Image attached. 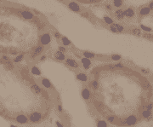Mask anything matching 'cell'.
Segmentation results:
<instances>
[{"label": "cell", "mask_w": 153, "mask_h": 127, "mask_svg": "<svg viewBox=\"0 0 153 127\" xmlns=\"http://www.w3.org/2000/svg\"><path fill=\"white\" fill-rule=\"evenodd\" d=\"M42 119H43V114L41 112H39V111H32V112L30 113L28 115L29 122L32 124L41 122Z\"/></svg>", "instance_id": "6da1fadb"}, {"label": "cell", "mask_w": 153, "mask_h": 127, "mask_svg": "<svg viewBox=\"0 0 153 127\" xmlns=\"http://www.w3.org/2000/svg\"><path fill=\"white\" fill-rule=\"evenodd\" d=\"M44 51V47L42 45H38V46H35L34 48H33L32 50L30 52V58L31 59H35L38 56V55H40L43 54V52Z\"/></svg>", "instance_id": "7a4b0ae2"}, {"label": "cell", "mask_w": 153, "mask_h": 127, "mask_svg": "<svg viewBox=\"0 0 153 127\" xmlns=\"http://www.w3.org/2000/svg\"><path fill=\"white\" fill-rule=\"evenodd\" d=\"M51 35L50 34V33H43L42 35H40V37H39V44H40V45L42 46H47L50 44L51 42Z\"/></svg>", "instance_id": "3957f363"}, {"label": "cell", "mask_w": 153, "mask_h": 127, "mask_svg": "<svg viewBox=\"0 0 153 127\" xmlns=\"http://www.w3.org/2000/svg\"><path fill=\"white\" fill-rule=\"evenodd\" d=\"M125 126H134L138 122V118L134 115V114H131L128 115L124 119Z\"/></svg>", "instance_id": "277c9868"}, {"label": "cell", "mask_w": 153, "mask_h": 127, "mask_svg": "<svg viewBox=\"0 0 153 127\" xmlns=\"http://www.w3.org/2000/svg\"><path fill=\"white\" fill-rule=\"evenodd\" d=\"M109 29L114 33H122L125 31L124 27L118 23H112V25H110Z\"/></svg>", "instance_id": "5b68a950"}, {"label": "cell", "mask_w": 153, "mask_h": 127, "mask_svg": "<svg viewBox=\"0 0 153 127\" xmlns=\"http://www.w3.org/2000/svg\"><path fill=\"white\" fill-rule=\"evenodd\" d=\"M65 63L68 67H72V68H74V69H79L80 68V64L72 58H70V57L66 58L65 60Z\"/></svg>", "instance_id": "8992f818"}, {"label": "cell", "mask_w": 153, "mask_h": 127, "mask_svg": "<svg viewBox=\"0 0 153 127\" xmlns=\"http://www.w3.org/2000/svg\"><path fill=\"white\" fill-rule=\"evenodd\" d=\"M53 57H54V60H56L58 61H64L66 59V56L65 53H63V52L58 50V49L54 52Z\"/></svg>", "instance_id": "52a82bcc"}, {"label": "cell", "mask_w": 153, "mask_h": 127, "mask_svg": "<svg viewBox=\"0 0 153 127\" xmlns=\"http://www.w3.org/2000/svg\"><path fill=\"white\" fill-rule=\"evenodd\" d=\"M20 15L22 16L24 19L26 20H32L34 18V15H33L32 12L29 10H21L19 11Z\"/></svg>", "instance_id": "ba28073f"}, {"label": "cell", "mask_w": 153, "mask_h": 127, "mask_svg": "<svg viewBox=\"0 0 153 127\" xmlns=\"http://www.w3.org/2000/svg\"><path fill=\"white\" fill-rule=\"evenodd\" d=\"M141 116L143 119H146V121H151L153 119V112H150V111L146 109H143L141 111Z\"/></svg>", "instance_id": "9c48e42d"}, {"label": "cell", "mask_w": 153, "mask_h": 127, "mask_svg": "<svg viewBox=\"0 0 153 127\" xmlns=\"http://www.w3.org/2000/svg\"><path fill=\"white\" fill-rule=\"evenodd\" d=\"M114 16L115 19L117 21H122L125 18V14H124V10L122 9H118L114 12Z\"/></svg>", "instance_id": "30bf717a"}, {"label": "cell", "mask_w": 153, "mask_h": 127, "mask_svg": "<svg viewBox=\"0 0 153 127\" xmlns=\"http://www.w3.org/2000/svg\"><path fill=\"white\" fill-rule=\"evenodd\" d=\"M31 90L36 95H41L42 94V89L37 83H31Z\"/></svg>", "instance_id": "8fae6325"}, {"label": "cell", "mask_w": 153, "mask_h": 127, "mask_svg": "<svg viewBox=\"0 0 153 127\" xmlns=\"http://www.w3.org/2000/svg\"><path fill=\"white\" fill-rule=\"evenodd\" d=\"M82 97L85 101H89L91 98V92L88 87H84L82 90Z\"/></svg>", "instance_id": "7c38bea8"}, {"label": "cell", "mask_w": 153, "mask_h": 127, "mask_svg": "<svg viewBox=\"0 0 153 127\" xmlns=\"http://www.w3.org/2000/svg\"><path fill=\"white\" fill-rule=\"evenodd\" d=\"M76 79L78 80V81L82 82V83H86V82H88V75L86 73H84L82 72H79V73H76Z\"/></svg>", "instance_id": "4fadbf2b"}, {"label": "cell", "mask_w": 153, "mask_h": 127, "mask_svg": "<svg viewBox=\"0 0 153 127\" xmlns=\"http://www.w3.org/2000/svg\"><path fill=\"white\" fill-rule=\"evenodd\" d=\"M81 63H82V67H84V68L85 70L89 69L91 67V65H92V62H91V61L89 60V59L85 58V57L81 58Z\"/></svg>", "instance_id": "5bb4252c"}, {"label": "cell", "mask_w": 153, "mask_h": 127, "mask_svg": "<svg viewBox=\"0 0 153 127\" xmlns=\"http://www.w3.org/2000/svg\"><path fill=\"white\" fill-rule=\"evenodd\" d=\"M124 14H125V17L128 18V19H131V18H133L135 15V11H134L133 8L128 7L126 10H124Z\"/></svg>", "instance_id": "9a60e30c"}, {"label": "cell", "mask_w": 153, "mask_h": 127, "mask_svg": "<svg viewBox=\"0 0 153 127\" xmlns=\"http://www.w3.org/2000/svg\"><path fill=\"white\" fill-rule=\"evenodd\" d=\"M41 84L45 89H53V85L50 81V79L46 78H42L41 79Z\"/></svg>", "instance_id": "2e32d148"}, {"label": "cell", "mask_w": 153, "mask_h": 127, "mask_svg": "<svg viewBox=\"0 0 153 127\" xmlns=\"http://www.w3.org/2000/svg\"><path fill=\"white\" fill-rule=\"evenodd\" d=\"M151 13V10L148 6H144L139 10V15L140 16H145Z\"/></svg>", "instance_id": "e0dca14e"}, {"label": "cell", "mask_w": 153, "mask_h": 127, "mask_svg": "<svg viewBox=\"0 0 153 127\" xmlns=\"http://www.w3.org/2000/svg\"><path fill=\"white\" fill-rule=\"evenodd\" d=\"M68 6H69V8L74 12H80V10H81L80 7H79V5L76 4V3L71 2V3H69Z\"/></svg>", "instance_id": "ac0fdd59"}, {"label": "cell", "mask_w": 153, "mask_h": 127, "mask_svg": "<svg viewBox=\"0 0 153 127\" xmlns=\"http://www.w3.org/2000/svg\"><path fill=\"white\" fill-rule=\"evenodd\" d=\"M89 87L93 90V91H97L100 88V84L97 80H92V81L89 83Z\"/></svg>", "instance_id": "d6986e66"}, {"label": "cell", "mask_w": 153, "mask_h": 127, "mask_svg": "<svg viewBox=\"0 0 153 127\" xmlns=\"http://www.w3.org/2000/svg\"><path fill=\"white\" fill-rule=\"evenodd\" d=\"M24 58H25V54H24V53L20 54V55H18L17 56H15V57L13 59V62L15 63V64L20 63V62H21V61H23Z\"/></svg>", "instance_id": "ffe728a7"}, {"label": "cell", "mask_w": 153, "mask_h": 127, "mask_svg": "<svg viewBox=\"0 0 153 127\" xmlns=\"http://www.w3.org/2000/svg\"><path fill=\"white\" fill-rule=\"evenodd\" d=\"M31 73H32V74H33V75H36V76L41 75V71L37 66L32 67V68H31Z\"/></svg>", "instance_id": "44dd1931"}, {"label": "cell", "mask_w": 153, "mask_h": 127, "mask_svg": "<svg viewBox=\"0 0 153 127\" xmlns=\"http://www.w3.org/2000/svg\"><path fill=\"white\" fill-rule=\"evenodd\" d=\"M130 32H131V33H132V34L135 35V36H138V37L142 36V31H141V29L138 28V27H134V28L131 29Z\"/></svg>", "instance_id": "7402d4cb"}, {"label": "cell", "mask_w": 153, "mask_h": 127, "mask_svg": "<svg viewBox=\"0 0 153 127\" xmlns=\"http://www.w3.org/2000/svg\"><path fill=\"white\" fill-rule=\"evenodd\" d=\"M60 40H61V43H62V45H63V46H65V47H67V46H70L71 45V41L66 38V37H61V39H60Z\"/></svg>", "instance_id": "603a6c76"}, {"label": "cell", "mask_w": 153, "mask_h": 127, "mask_svg": "<svg viewBox=\"0 0 153 127\" xmlns=\"http://www.w3.org/2000/svg\"><path fill=\"white\" fill-rule=\"evenodd\" d=\"M96 125H97V127H108V125H107L106 121L104 119H97Z\"/></svg>", "instance_id": "cb8c5ba5"}, {"label": "cell", "mask_w": 153, "mask_h": 127, "mask_svg": "<svg viewBox=\"0 0 153 127\" xmlns=\"http://www.w3.org/2000/svg\"><path fill=\"white\" fill-rule=\"evenodd\" d=\"M82 55H84V57L88 58V59H92V58L96 57V55L95 54H93V53H91V52H88V51L82 52Z\"/></svg>", "instance_id": "d4e9b609"}, {"label": "cell", "mask_w": 153, "mask_h": 127, "mask_svg": "<svg viewBox=\"0 0 153 127\" xmlns=\"http://www.w3.org/2000/svg\"><path fill=\"white\" fill-rule=\"evenodd\" d=\"M143 109H146V110L150 111V112H153V103L152 101H150V103H148L147 104H145V106L143 107Z\"/></svg>", "instance_id": "484cf974"}, {"label": "cell", "mask_w": 153, "mask_h": 127, "mask_svg": "<svg viewBox=\"0 0 153 127\" xmlns=\"http://www.w3.org/2000/svg\"><path fill=\"white\" fill-rule=\"evenodd\" d=\"M113 6L116 8H120L122 6V4H123V0H113L112 2Z\"/></svg>", "instance_id": "4316f807"}, {"label": "cell", "mask_w": 153, "mask_h": 127, "mask_svg": "<svg viewBox=\"0 0 153 127\" xmlns=\"http://www.w3.org/2000/svg\"><path fill=\"white\" fill-rule=\"evenodd\" d=\"M142 37L144 39H149V40L153 41V34L151 33H144L142 34Z\"/></svg>", "instance_id": "83f0119b"}, {"label": "cell", "mask_w": 153, "mask_h": 127, "mask_svg": "<svg viewBox=\"0 0 153 127\" xmlns=\"http://www.w3.org/2000/svg\"><path fill=\"white\" fill-rule=\"evenodd\" d=\"M140 29H141V31H145V32H146V33L152 32V29L151 28V27H145V26H144V25H140Z\"/></svg>", "instance_id": "f1b7e54d"}, {"label": "cell", "mask_w": 153, "mask_h": 127, "mask_svg": "<svg viewBox=\"0 0 153 127\" xmlns=\"http://www.w3.org/2000/svg\"><path fill=\"white\" fill-rule=\"evenodd\" d=\"M111 59L112 61H120L121 59H122V56L120 55H111Z\"/></svg>", "instance_id": "f546056e"}, {"label": "cell", "mask_w": 153, "mask_h": 127, "mask_svg": "<svg viewBox=\"0 0 153 127\" xmlns=\"http://www.w3.org/2000/svg\"><path fill=\"white\" fill-rule=\"evenodd\" d=\"M140 73L144 75H150L151 74V71L148 68H140Z\"/></svg>", "instance_id": "4dcf8cb0"}, {"label": "cell", "mask_w": 153, "mask_h": 127, "mask_svg": "<svg viewBox=\"0 0 153 127\" xmlns=\"http://www.w3.org/2000/svg\"><path fill=\"white\" fill-rule=\"evenodd\" d=\"M106 119L108 120V122H110V123H114L116 121V118L114 116H112V115L107 116Z\"/></svg>", "instance_id": "1f68e13d"}, {"label": "cell", "mask_w": 153, "mask_h": 127, "mask_svg": "<svg viewBox=\"0 0 153 127\" xmlns=\"http://www.w3.org/2000/svg\"><path fill=\"white\" fill-rule=\"evenodd\" d=\"M114 66H115L116 70H117V69H122V68H123V67H124V65L122 63H121V62L116 63V64H114Z\"/></svg>", "instance_id": "d6a6232c"}, {"label": "cell", "mask_w": 153, "mask_h": 127, "mask_svg": "<svg viewBox=\"0 0 153 127\" xmlns=\"http://www.w3.org/2000/svg\"><path fill=\"white\" fill-rule=\"evenodd\" d=\"M104 20H105L106 23L108 24V25H112V24L113 23V21H112L110 17H108V16H106L105 18H104Z\"/></svg>", "instance_id": "836d02e7"}, {"label": "cell", "mask_w": 153, "mask_h": 127, "mask_svg": "<svg viewBox=\"0 0 153 127\" xmlns=\"http://www.w3.org/2000/svg\"><path fill=\"white\" fill-rule=\"evenodd\" d=\"M54 37L56 39H61V35L60 34V33L59 32H56V31H54Z\"/></svg>", "instance_id": "e575fe53"}, {"label": "cell", "mask_w": 153, "mask_h": 127, "mask_svg": "<svg viewBox=\"0 0 153 127\" xmlns=\"http://www.w3.org/2000/svg\"><path fill=\"white\" fill-rule=\"evenodd\" d=\"M143 85H144V88H145V90H149V89H151V85H150V83H148L147 81L144 82Z\"/></svg>", "instance_id": "d590c367"}, {"label": "cell", "mask_w": 153, "mask_h": 127, "mask_svg": "<svg viewBox=\"0 0 153 127\" xmlns=\"http://www.w3.org/2000/svg\"><path fill=\"white\" fill-rule=\"evenodd\" d=\"M58 50H60L61 52H63V53H66V49L65 46H62V45H60L59 47H58Z\"/></svg>", "instance_id": "8d00e7d4"}, {"label": "cell", "mask_w": 153, "mask_h": 127, "mask_svg": "<svg viewBox=\"0 0 153 127\" xmlns=\"http://www.w3.org/2000/svg\"><path fill=\"white\" fill-rule=\"evenodd\" d=\"M57 108H58V111H59L60 113H62L63 112V107H62V106H61L60 104H59L57 106Z\"/></svg>", "instance_id": "74e56055"}, {"label": "cell", "mask_w": 153, "mask_h": 127, "mask_svg": "<svg viewBox=\"0 0 153 127\" xmlns=\"http://www.w3.org/2000/svg\"><path fill=\"white\" fill-rule=\"evenodd\" d=\"M148 7L150 8V10H151V11H153V1H151V2L149 3Z\"/></svg>", "instance_id": "f35d334b"}, {"label": "cell", "mask_w": 153, "mask_h": 127, "mask_svg": "<svg viewBox=\"0 0 153 127\" xmlns=\"http://www.w3.org/2000/svg\"><path fill=\"white\" fill-rule=\"evenodd\" d=\"M55 124H56V126L57 127H64V125H62V124H61L60 121H58V120L55 122Z\"/></svg>", "instance_id": "ab89813d"}, {"label": "cell", "mask_w": 153, "mask_h": 127, "mask_svg": "<svg viewBox=\"0 0 153 127\" xmlns=\"http://www.w3.org/2000/svg\"><path fill=\"white\" fill-rule=\"evenodd\" d=\"M105 8L106 9V10H112V6H111L110 4H106V5L105 6Z\"/></svg>", "instance_id": "60d3db41"}, {"label": "cell", "mask_w": 153, "mask_h": 127, "mask_svg": "<svg viewBox=\"0 0 153 127\" xmlns=\"http://www.w3.org/2000/svg\"><path fill=\"white\" fill-rule=\"evenodd\" d=\"M46 55H42V56L40 57V61H45L46 60Z\"/></svg>", "instance_id": "b9f144b4"}, {"label": "cell", "mask_w": 153, "mask_h": 127, "mask_svg": "<svg viewBox=\"0 0 153 127\" xmlns=\"http://www.w3.org/2000/svg\"><path fill=\"white\" fill-rule=\"evenodd\" d=\"M0 2H1V0H0Z\"/></svg>", "instance_id": "7bdbcfd3"}]
</instances>
